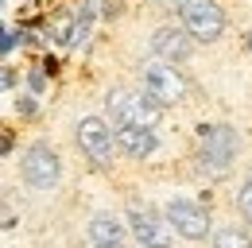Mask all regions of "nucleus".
I'll return each instance as SVG.
<instances>
[{
	"label": "nucleus",
	"instance_id": "1a4fd4ad",
	"mask_svg": "<svg viewBox=\"0 0 252 248\" xmlns=\"http://www.w3.org/2000/svg\"><path fill=\"white\" fill-rule=\"evenodd\" d=\"M156 132L152 128H132V124H121L117 128V148L125 155H132V159H144V155L156 152Z\"/></svg>",
	"mask_w": 252,
	"mask_h": 248
},
{
	"label": "nucleus",
	"instance_id": "423d86ee",
	"mask_svg": "<svg viewBox=\"0 0 252 248\" xmlns=\"http://www.w3.org/2000/svg\"><path fill=\"white\" fill-rule=\"evenodd\" d=\"M78 148L86 152V159H94L97 167H109L113 163V132L105 128L101 117H86L78 124Z\"/></svg>",
	"mask_w": 252,
	"mask_h": 248
},
{
	"label": "nucleus",
	"instance_id": "39448f33",
	"mask_svg": "<svg viewBox=\"0 0 252 248\" xmlns=\"http://www.w3.org/2000/svg\"><path fill=\"white\" fill-rule=\"evenodd\" d=\"M144 93H148L152 101H159V105H175V101L187 97V82H183L171 66L152 62V66H144Z\"/></svg>",
	"mask_w": 252,
	"mask_h": 248
},
{
	"label": "nucleus",
	"instance_id": "f8f14e48",
	"mask_svg": "<svg viewBox=\"0 0 252 248\" xmlns=\"http://www.w3.org/2000/svg\"><path fill=\"white\" fill-rule=\"evenodd\" d=\"M214 248H252V241L245 229H221L214 237Z\"/></svg>",
	"mask_w": 252,
	"mask_h": 248
},
{
	"label": "nucleus",
	"instance_id": "dca6fc26",
	"mask_svg": "<svg viewBox=\"0 0 252 248\" xmlns=\"http://www.w3.org/2000/svg\"><path fill=\"white\" fill-rule=\"evenodd\" d=\"M249 51H252V35H249Z\"/></svg>",
	"mask_w": 252,
	"mask_h": 248
},
{
	"label": "nucleus",
	"instance_id": "4468645a",
	"mask_svg": "<svg viewBox=\"0 0 252 248\" xmlns=\"http://www.w3.org/2000/svg\"><path fill=\"white\" fill-rule=\"evenodd\" d=\"M16 35H20V31H12V28L4 31V55H8V51H12V47H16Z\"/></svg>",
	"mask_w": 252,
	"mask_h": 248
},
{
	"label": "nucleus",
	"instance_id": "9b49d317",
	"mask_svg": "<svg viewBox=\"0 0 252 248\" xmlns=\"http://www.w3.org/2000/svg\"><path fill=\"white\" fill-rule=\"evenodd\" d=\"M121 237H125V225L113 214H97L94 221H90V241H94V245H117Z\"/></svg>",
	"mask_w": 252,
	"mask_h": 248
},
{
	"label": "nucleus",
	"instance_id": "2eb2a0df",
	"mask_svg": "<svg viewBox=\"0 0 252 248\" xmlns=\"http://www.w3.org/2000/svg\"><path fill=\"white\" fill-rule=\"evenodd\" d=\"M94 248H125V245H121V241H117V245H94Z\"/></svg>",
	"mask_w": 252,
	"mask_h": 248
},
{
	"label": "nucleus",
	"instance_id": "7ed1b4c3",
	"mask_svg": "<svg viewBox=\"0 0 252 248\" xmlns=\"http://www.w3.org/2000/svg\"><path fill=\"white\" fill-rule=\"evenodd\" d=\"M128 221H132V229H136V237H140V245L144 248H171L175 241V225H171V217H159L152 206H132L128 210Z\"/></svg>",
	"mask_w": 252,
	"mask_h": 248
},
{
	"label": "nucleus",
	"instance_id": "f03ea898",
	"mask_svg": "<svg viewBox=\"0 0 252 248\" xmlns=\"http://www.w3.org/2000/svg\"><path fill=\"white\" fill-rule=\"evenodd\" d=\"M179 16H183V28L194 39H202V43L218 39L225 31V12L214 0H179Z\"/></svg>",
	"mask_w": 252,
	"mask_h": 248
},
{
	"label": "nucleus",
	"instance_id": "f257e3e1",
	"mask_svg": "<svg viewBox=\"0 0 252 248\" xmlns=\"http://www.w3.org/2000/svg\"><path fill=\"white\" fill-rule=\"evenodd\" d=\"M159 101H152L148 93H109V117L117 124H132V128H156L159 124Z\"/></svg>",
	"mask_w": 252,
	"mask_h": 248
},
{
	"label": "nucleus",
	"instance_id": "0eeeda50",
	"mask_svg": "<svg viewBox=\"0 0 252 248\" xmlns=\"http://www.w3.org/2000/svg\"><path fill=\"white\" fill-rule=\"evenodd\" d=\"M167 217H171V225L179 229V237H187V241H202V237L210 233V214H206V206H198V202L171 198Z\"/></svg>",
	"mask_w": 252,
	"mask_h": 248
},
{
	"label": "nucleus",
	"instance_id": "6e6552de",
	"mask_svg": "<svg viewBox=\"0 0 252 248\" xmlns=\"http://www.w3.org/2000/svg\"><path fill=\"white\" fill-rule=\"evenodd\" d=\"M24 183L35 186V190H51L59 183V155L47 144H35L32 152L24 155Z\"/></svg>",
	"mask_w": 252,
	"mask_h": 248
},
{
	"label": "nucleus",
	"instance_id": "20e7f679",
	"mask_svg": "<svg viewBox=\"0 0 252 248\" xmlns=\"http://www.w3.org/2000/svg\"><path fill=\"white\" fill-rule=\"evenodd\" d=\"M237 155V132L229 128V124H210V128H202V163L221 175L225 167H229V159Z\"/></svg>",
	"mask_w": 252,
	"mask_h": 248
},
{
	"label": "nucleus",
	"instance_id": "ddd939ff",
	"mask_svg": "<svg viewBox=\"0 0 252 248\" xmlns=\"http://www.w3.org/2000/svg\"><path fill=\"white\" fill-rule=\"evenodd\" d=\"M237 206H241V214L252 221V179L245 186H241V194H237Z\"/></svg>",
	"mask_w": 252,
	"mask_h": 248
},
{
	"label": "nucleus",
	"instance_id": "9d476101",
	"mask_svg": "<svg viewBox=\"0 0 252 248\" xmlns=\"http://www.w3.org/2000/svg\"><path fill=\"white\" fill-rule=\"evenodd\" d=\"M190 31H179V28H163L152 35V51L163 55V59H187L190 55Z\"/></svg>",
	"mask_w": 252,
	"mask_h": 248
}]
</instances>
